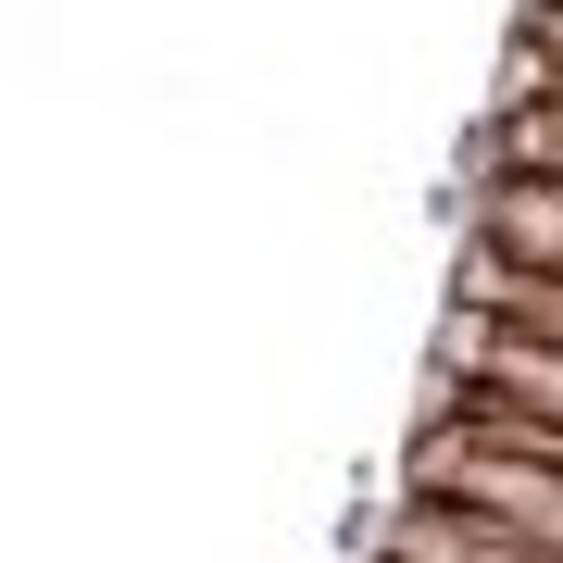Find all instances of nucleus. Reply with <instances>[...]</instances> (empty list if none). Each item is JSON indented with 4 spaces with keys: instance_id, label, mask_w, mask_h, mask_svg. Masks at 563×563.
I'll use <instances>...</instances> for the list:
<instances>
[{
    "instance_id": "1",
    "label": "nucleus",
    "mask_w": 563,
    "mask_h": 563,
    "mask_svg": "<svg viewBox=\"0 0 563 563\" xmlns=\"http://www.w3.org/2000/svg\"><path fill=\"white\" fill-rule=\"evenodd\" d=\"M413 488L426 514H463V526H501L526 551H563V451H526V439H476V426H426L413 439Z\"/></svg>"
},
{
    "instance_id": "2",
    "label": "nucleus",
    "mask_w": 563,
    "mask_h": 563,
    "mask_svg": "<svg viewBox=\"0 0 563 563\" xmlns=\"http://www.w3.org/2000/svg\"><path fill=\"white\" fill-rule=\"evenodd\" d=\"M388 563H563V551H526L501 539V526H463V514H401V539H388Z\"/></svg>"
},
{
    "instance_id": "3",
    "label": "nucleus",
    "mask_w": 563,
    "mask_h": 563,
    "mask_svg": "<svg viewBox=\"0 0 563 563\" xmlns=\"http://www.w3.org/2000/svg\"><path fill=\"white\" fill-rule=\"evenodd\" d=\"M501 239H526V276H551V239H563V213H551V176H526L514 201H501Z\"/></svg>"
},
{
    "instance_id": "4",
    "label": "nucleus",
    "mask_w": 563,
    "mask_h": 563,
    "mask_svg": "<svg viewBox=\"0 0 563 563\" xmlns=\"http://www.w3.org/2000/svg\"><path fill=\"white\" fill-rule=\"evenodd\" d=\"M488 351H501V313H476V301H463V313L439 325V363H451V388H476V376H488Z\"/></svg>"
}]
</instances>
